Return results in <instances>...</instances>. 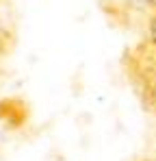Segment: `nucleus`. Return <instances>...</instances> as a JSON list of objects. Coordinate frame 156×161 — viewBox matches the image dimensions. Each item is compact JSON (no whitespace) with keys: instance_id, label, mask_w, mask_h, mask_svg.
Listing matches in <instances>:
<instances>
[{"instance_id":"f257e3e1","label":"nucleus","mask_w":156,"mask_h":161,"mask_svg":"<svg viewBox=\"0 0 156 161\" xmlns=\"http://www.w3.org/2000/svg\"><path fill=\"white\" fill-rule=\"evenodd\" d=\"M28 120V107L20 98H4L0 100V122L9 129H20Z\"/></svg>"},{"instance_id":"423d86ee","label":"nucleus","mask_w":156,"mask_h":161,"mask_svg":"<svg viewBox=\"0 0 156 161\" xmlns=\"http://www.w3.org/2000/svg\"><path fill=\"white\" fill-rule=\"evenodd\" d=\"M137 161H156V157H141V159H137Z\"/></svg>"},{"instance_id":"39448f33","label":"nucleus","mask_w":156,"mask_h":161,"mask_svg":"<svg viewBox=\"0 0 156 161\" xmlns=\"http://www.w3.org/2000/svg\"><path fill=\"white\" fill-rule=\"evenodd\" d=\"M148 7H152V9H156V0H143Z\"/></svg>"},{"instance_id":"f03ea898","label":"nucleus","mask_w":156,"mask_h":161,"mask_svg":"<svg viewBox=\"0 0 156 161\" xmlns=\"http://www.w3.org/2000/svg\"><path fill=\"white\" fill-rule=\"evenodd\" d=\"M152 48H156V11L150 15L148 20V39H145Z\"/></svg>"},{"instance_id":"20e7f679","label":"nucleus","mask_w":156,"mask_h":161,"mask_svg":"<svg viewBox=\"0 0 156 161\" xmlns=\"http://www.w3.org/2000/svg\"><path fill=\"white\" fill-rule=\"evenodd\" d=\"M11 46L13 44H7V42H0V57H4V54L11 50Z\"/></svg>"},{"instance_id":"7ed1b4c3","label":"nucleus","mask_w":156,"mask_h":161,"mask_svg":"<svg viewBox=\"0 0 156 161\" xmlns=\"http://www.w3.org/2000/svg\"><path fill=\"white\" fill-rule=\"evenodd\" d=\"M0 42H7V44H13V33L4 24H0Z\"/></svg>"}]
</instances>
